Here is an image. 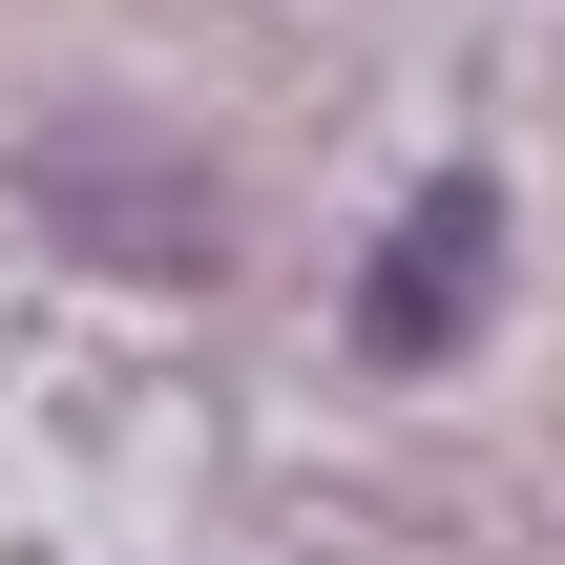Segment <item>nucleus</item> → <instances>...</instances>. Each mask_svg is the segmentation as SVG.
Wrapping results in <instances>:
<instances>
[{"instance_id":"f257e3e1","label":"nucleus","mask_w":565,"mask_h":565,"mask_svg":"<svg viewBox=\"0 0 565 565\" xmlns=\"http://www.w3.org/2000/svg\"><path fill=\"white\" fill-rule=\"evenodd\" d=\"M482 273H503V189L482 168H440V189H398V231H377V273H356V356H461V315H482Z\"/></svg>"}]
</instances>
